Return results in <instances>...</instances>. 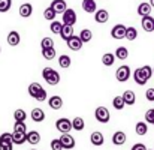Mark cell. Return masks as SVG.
Returning a JSON list of instances; mask_svg holds the SVG:
<instances>
[{
	"label": "cell",
	"instance_id": "484cf974",
	"mask_svg": "<svg viewBox=\"0 0 154 150\" xmlns=\"http://www.w3.org/2000/svg\"><path fill=\"white\" fill-rule=\"evenodd\" d=\"M41 90H42V86H41L39 83H32V84L29 86V95H30L32 98H36V95H38Z\"/></svg>",
	"mask_w": 154,
	"mask_h": 150
},
{
	"label": "cell",
	"instance_id": "5bb4252c",
	"mask_svg": "<svg viewBox=\"0 0 154 150\" xmlns=\"http://www.w3.org/2000/svg\"><path fill=\"white\" fill-rule=\"evenodd\" d=\"M90 141H91V144H93V146H96V147H99V146H102L103 143H105V138H103V134H102V132H99V131H96V132H93V134L90 135Z\"/></svg>",
	"mask_w": 154,
	"mask_h": 150
},
{
	"label": "cell",
	"instance_id": "d4e9b609",
	"mask_svg": "<svg viewBox=\"0 0 154 150\" xmlns=\"http://www.w3.org/2000/svg\"><path fill=\"white\" fill-rule=\"evenodd\" d=\"M12 143L14 144H24L26 143V132H14L12 134Z\"/></svg>",
	"mask_w": 154,
	"mask_h": 150
},
{
	"label": "cell",
	"instance_id": "30bf717a",
	"mask_svg": "<svg viewBox=\"0 0 154 150\" xmlns=\"http://www.w3.org/2000/svg\"><path fill=\"white\" fill-rule=\"evenodd\" d=\"M94 20H96V23H99V24L106 23V21L109 20V12H108L106 9H97V11L94 12Z\"/></svg>",
	"mask_w": 154,
	"mask_h": 150
},
{
	"label": "cell",
	"instance_id": "5b68a950",
	"mask_svg": "<svg viewBox=\"0 0 154 150\" xmlns=\"http://www.w3.org/2000/svg\"><path fill=\"white\" fill-rule=\"evenodd\" d=\"M63 24H66V26H73L75 23H76V12L73 11V9H66L63 14Z\"/></svg>",
	"mask_w": 154,
	"mask_h": 150
},
{
	"label": "cell",
	"instance_id": "7dc6e473",
	"mask_svg": "<svg viewBox=\"0 0 154 150\" xmlns=\"http://www.w3.org/2000/svg\"><path fill=\"white\" fill-rule=\"evenodd\" d=\"M130 150H147V147H145V144H144V143H138V144H135Z\"/></svg>",
	"mask_w": 154,
	"mask_h": 150
},
{
	"label": "cell",
	"instance_id": "1f68e13d",
	"mask_svg": "<svg viewBox=\"0 0 154 150\" xmlns=\"http://www.w3.org/2000/svg\"><path fill=\"white\" fill-rule=\"evenodd\" d=\"M138 38V30L135 27H127L126 29V39L127 41H135Z\"/></svg>",
	"mask_w": 154,
	"mask_h": 150
},
{
	"label": "cell",
	"instance_id": "83f0119b",
	"mask_svg": "<svg viewBox=\"0 0 154 150\" xmlns=\"http://www.w3.org/2000/svg\"><path fill=\"white\" fill-rule=\"evenodd\" d=\"M79 39L82 41V44H84V42H90V41L93 39V33H91V30H88V29L81 30V33H79Z\"/></svg>",
	"mask_w": 154,
	"mask_h": 150
},
{
	"label": "cell",
	"instance_id": "2e32d148",
	"mask_svg": "<svg viewBox=\"0 0 154 150\" xmlns=\"http://www.w3.org/2000/svg\"><path fill=\"white\" fill-rule=\"evenodd\" d=\"M82 9L87 14H94L97 11V5L94 0H82Z\"/></svg>",
	"mask_w": 154,
	"mask_h": 150
},
{
	"label": "cell",
	"instance_id": "4316f807",
	"mask_svg": "<svg viewBox=\"0 0 154 150\" xmlns=\"http://www.w3.org/2000/svg\"><path fill=\"white\" fill-rule=\"evenodd\" d=\"M115 57L120 59V60H126V59L129 57V50H127L126 47H118V48L115 50Z\"/></svg>",
	"mask_w": 154,
	"mask_h": 150
},
{
	"label": "cell",
	"instance_id": "681fc988",
	"mask_svg": "<svg viewBox=\"0 0 154 150\" xmlns=\"http://www.w3.org/2000/svg\"><path fill=\"white\" fill-rule=\"evenodd\" d=\"M148 3H150V6H151V8H154V0H150Z\"/></svg>",
	"mask_w": 154,
	"mask_h": 150
},
{
	"label": "cell",
	"instance_id": "d6a6232c",
	"mask_svg": "<svg viewBox=\"0 0 154 150\" xmlns=\"http://www.w3.org/2000/svg\"><path fill=\"white\" fill-rule=\"evenodd\" d=\"M14 119H15V122H26L27 114H26L24 110H15V113H14Z\"/></svg>",
	"mask_w": 154,
	"mask_h": 150
},
{
	"label": "cell",
	"instance_id": "c3c4849f",
	"mask_svg": "<svg viewBox=\"0 0 154 150\" xmlns=\"http://www.w3.org/2000/svg\"><path fill=\"white\" fill-rule=\"evenodd\" d=\"M0 150H12V144H2L0 143Z\"/></svg>",
	"mask_w": 154,
	"mask_h": 150
},
{
	"label": "cell",
	"instance_id": "60d3db41",
	"mask_svg": "<svg viewBox=\"0 0 154 150\" xmlns=\"http://www.w3.org/2000/svg\"><path fill=\"white\" fill-rule=\"evenodd\" d=\"M41 47H42V50L52 48V47H54V41H52L51 38H44V39L41 41Z\"/></svg>",
	"mask_w": 154,
	"mask_h": 150
},
{
	"label": "cell",
	"instance_id": "e0dca14e",
	"mask_svg": "<svg viewBox=\"0 0 154 150\" xmlns=\"http://www.w3.org/2000/svg\"><path fill=\"white\" fill-rule=\"evenodd\" d=\"M32 120L36 122V123L44 122V120H45V113H44V110H41V108H33V110H32Z\"/></svg>",
	"mask_w": 154,
	"mask_h": 150
},
{
	"label": "cell",
	"instance_id": "6da1fadb",
	"mask_svg": "<svg viewBox=\"0 0 154 150\" xmlns=\"http://www.w3.org/2000/svg\"><path fill=\"white\" fill-rule=\"evenodd\" d=\"M42 77H44V80H45L50 86H55V84L60 83V74H58L55 69L50 68V66L44 68V71H42Z\"/></svg>",
	"mask_w": 154,
	"mask_h": 150
},
{
	"label": "cell",
	"instance_id": "f907efd6",
	"mask_svg": "<svg viewBox=\"0 0 154 150\" xmlns=\"http://www.w3.org/2000/svg\"><path fill=\"white\" fill-rule=\"evenodd\" d=\"M153 75H154V68H153Z\"/></svg>",
	"mask_w": 154,
	"mask_h": 150
},
{
	"label": "cell",
	"instance_id": "8992f818",
	"mask_svg": "<svg viewBox=\"0 0 154 150\" xmlns=\"http://www.w3.org/2000/svg\"><path fill=\"white\" fill-rule=\"evenodd\" d=\"M126 26L124 24H115L114 27H112V30H111V36L114 38V39H124L126 38Z\"/></svg>",
	"mask_w": 154,
	"mask_h": 150
},
{
	"label": "cell",
	"instance_id": "ba28073f",
	"mask_svg": "<svg viewBox=\"0 0 154 150\" xmlns=\"http://www.w3.org/2000/svg\"><path fill=\"white\" fill-rule=\"evenodd\" d=\"M66 42H67V47H69L72 51H79L81 48H82V45H84V44H82V41L79 39V36H75V35H73V36H70Z\"/></svg>",
	"mask_w": 154,
	"mask_h": 150
},
{
	"label": "cell",
	"instance_id": "bcb514c9",
	"mask_svg": "<svg viewBox=\"0 0 154 150\" xmlns=\"http://www.w3.org/2000/svg\"><path fill=\"white\" fill-rule=\"evenodd\" d=\"M145 98L150 101V102H154V89H148L145 92Z\"/></svg>",
	"mask_w": 154,
	"mask_h": 150
},
{
	"label": "cell",
	"instance_id": "cb8c5ba5",
	"mask_svg": "<svg viewBox=\"0 0 154 150\" xmlns=\"http://www.w3.org/2000/svg\"><path fill=\"white\" fill-rule=\"evenodd\" d=\"M85 128V122H84V119L82 117H75L73 120H72V129H75V131H82Z\"/></svg>",
	"mask_w": 154,
	"mask_h": 150
},
{
	"label": "cell",
	"instance_id": "f5cc1de1",
	"mask_svg": "<svg viewBox=\"0 0 154 150\" xmlns=\"http://www.w3.org/2000/svg\"><path fill=\"white\" fill-rule=\"evenodd\" d=\"M33 150H35V149H33Z\"/></svg>",
	"mask_w": 154,
	"mask_h": 150
},
{
	"label": "cell",
	"instance_id": "11a10c76",
	"mask_svg": "<svg viewBox=\"0 0 154 150\" xmlns=\"http://www.w3.org/2000/svg\"><path fill=\"white\" fill-rule=\"evenodd\" d=\"M147 150H148V149H147Z\"/></svg>",
	"mask_w": 154,
	"mask_h": 150
},
{
	"label": "cell",
	"instance_id": "d590c367",
	"mask_svg": "<svg viewBox=\"0 0 154 150\" xmlns=\"http://www.w3.org/2000/svg\"><path fill=\"white\" fill-rule=\"evenodd\" d=\"M112 105H114L115 110H123V108L126 107V104H124V101H123L121 96H115V98L112 99Z\"/></svg>",
	"mask_w": 154,
	"mask_h": 150
},
{
	"label": "cell",
	"instance_id": "3957f363",
	"mask_svg": "<svg viewBox=\"0 0 154 150\" xmlns=\"http://www.w3.org/2000/svg\"><path fill=\"white\" fill-rule=\"evenodd\" d=\"M55 128L61 134H69V131H72V122L66 117H61L55 122Z\"/></svg>",
	"mask_w": 154,
	"mask_h": 150
},
{
	"label": "cell",
	"instance_id": "816d5d0a",
	"mask_svg": "<svg viewBox=\"0 0 154 150\" xmlns=\"http://www.w3.org/2000/svg\"><path fill=\"white\" fill-rule=\"evenodd\" d=\"M0 51H2V48H0Z\"/></svg>",
	"mask_w": 154,
	"mask_h": 150
},
{
	"label": "cell",
	"instance_id": "277c9868",
	"mask_svg": "<svg viewBox=\"0 0 154 150\" xmlns=\"http://www.w3.org/2000/svg\"><path fill=\"white\" fill-rule=\"evenodd\" d=\"M115 78H117V81H120V83H126V81L130 78V68H129L127 65L120 66V68L117 69V72H115Z\"/></svg>",
	"mask_w": 154,
	"mask_h": 150
},
{
	"label": "cell",
	"instance_id": "7bdbcfd3",
	"mask_svg": "<svg viewBox=\"0 0 154 150\" xmlns=\"http://www.w3.org/2000/svg\"><path fill=\"white\" fill-rule=\"evenodd\" d=\"M145 123H154V108L145 113Z\"/></svg>",
	"mask_w": 154,
	"mask_h": 150
},
{
	"label": "cell",
	"instance_id": "8fae6325",
	"mask_svg": "<svg viewBox=\"0 0 154 150\" xmlns=\"http://www.w3.org/2000/svg\"><path fill=\"white\" fill-rule=\"evenodd\" d=\"M51 8L55 14H63V12L67 9V5H66L64 0H52Z\"/></svg>",
	"mask_w": 154,
	"mask_h": 150
},
{
	"label": "cell",
	"instance_id": "ab89813d",
	"mask_svg": "<svg viewBox=\"0 0 154 150\" xmlns=\"http://www.w3.org/2000/svg\"><path fill=\"white\" fill-rule=\"evenodd\" d=\"M14 132H27V126L24 122H15L14 125Z\"/></svg>",
	"mask_w": 154,
	"mask_h": 150
},
{
	"label": "cell",
	"instance_id": "44dd1931",
	"mask_svg": "<svg viewBox=\"0 0 154 150\" xmlns=\"http://www.w3.org/2000/svg\"><path fill=\"white\" fill-rule=\"evenodd\" d=\"M133 78H135V83L136 84H139V86H145L147 84V78L144 77V74H142V71H141V68H138L135 72H133Z\"/></svg>",
	"mask_w": 154,
	"mask_h": 150
},
{
	"label": "cell",
	"instance_id": "b9f144b4",
	"mask_svg": "<svg viewBox=\"0 0 154 150\" xmlns=\"http://www.w3.org/2000/svg\"><path fill=\"white\" fill-rule=\"evenodd\" d=\"M141 71H142V74H144V77H145L147 80H150V78H151V75H153V69H151V66L145 65V66H142V68H141Z\"/></svg>",
	"mask_w": 154,
	"mask_h": 150
},
{
	"label": "cell",
	"instance_id": "7402d4cb",
	"mask_svg": "<svg viewBox=\"0 0 154 150\" xmlns=\"http://www.w3.org/2000/svg\"><path fill=\"white\" fill-rule=\"evenodd\" d=\"M48 105L51 107L52 110H60V108L63 107V99H61L60 96L54 95V96H51V98L48 99Z\"/></svg>",
	"mask_w": 154,
	"mask_h": 150
},
{
	"label": "cell",
	"instance_id": "8d00e7d4",
	"mask_svg": "<svg viewBox=\"0 0 154 150\" xmlns=\"http://www.w3.org/2000/svg\"><path fill=\"white\" fill-rule=\"evenodd\" d=\"M55 15H57V14L52 11L51 6H48V8L44 11V18L48 20V21H54V20H55Z\"/></svg>",
	"mask_w": 154,
	"mask_h": 150
},
{
	"label": "cell",
	"instance_id": "9c48e42d",
	"mask_svg": "<svg viewBox=\"0 0 154 150\" xmlns=\"http://www.w3.org/2000/svg\"><path fill=\"white\" fill-rule=\"evenodd\" d=\"M26 143H30V144H39V143H41V134H39L38 131L26 132Z\"/></svg>",
	"mask_w": 154,
	"mask_h": 150
},
{
	"label": "cell",
	"instance_id": "d6986e66",
	"mask_svg": "<svg viewBox=\"0 0 154 150\" xmlns=\"http://www.w3.org/2000/svg\"><path fill=\"white\" fill-rule=\"evenodd\" d=\"M32 12H33V6H32L30 3H24V5L20 6V15H21L23 18L32 17Z\"/></svg>",
	"mask_w": 154,
	"mask_h": 150
},
{
	"label": "cell",
	"instance_id": "7a4b0ae2",
	"mask_svg": "<svg viewBox=\"0 0 154 150\" xmlns=\"http://www.w3.org/2000/svg\"><path fill=\"white\" fill-rule=\"evenodd\" d=\"M94 117L99 123H108L109 119H111V114H109V110L106 107H97L96 111H94Z\"/></svg>",
	"mask_w": 154,
	"mask_h": 150
},
{
	"label": "cell",
	"instance_id": "e575fe53",
	"mask_svg": "<svg viewBox=\"0 0 154 150\" xmlns=\"http://www.w3.org/2000/svg\"><path fill=\"white\" fill-rule=\"evenodd\" d=\"M61 27H63V23H60V21H51L50 30H51L52 33H55V35H60V32H61Z\"/></svg>",
	"mask_w": 154,
	"mask_h": 150
},
{
	"label": "cell",
	"instance_id": "ac0fdd59",
	"mask_svg": "<svg viewBox=\"0 0 154 150\" xmlns=\"http://www.w3.org/2000/svg\"><path fill=\"white\" fill-rule=\"evenodd\" d=\"M121 98H123L126 105H133V104L136 102V95H135V92H132V90H126V92L121 95Z\"/></svg>",
	"mask_w": 154,
	"mask_h": 150
},
{
	"label": "cell",
	"instance_id": "f1b7e54d",
	"mask_svg": "<svg viewBox=\"0 0 154 150\" xmlns=\"http://www.w3.org/2000/svg\"><path fill=\"white\" fill-rule=\"evenodd\" d=\"M135 131H136L138 135H145L148 132V126H147L145 122H138L136 126H135Z\"/></svg>",
	"mask_w": 154,
	"mask_h": 150
},
{
	"label": "cell",
	"instance_id": "74e56055",
	"mask_svg": "<svg viewBox=\"0 0 154 150\" xmlns=\"http://www.w3.org/2000/svg\"><path fill=\"white\" fill-rule=\"evenodd\" d=\"M0 143H2V144H12V146H14V143H12V134L3 132V134L0 135Z\"/></svg>",
	"mask_w": 154,
	"mask_h": 150
},
{
	"label": "cell",
	"instance_id": "f546056e",
	"mask_svg": "<svg viewBox=\"0 0 154 150\" xmlns=\"http://www.w3.org/2000/svg\"><path fill=\"white\" fill-rule=\"evenodd\" d=\"M114 62H115V56L112 53H106V54L102 56V63L105 66H112Z\"/></svg>",
	"mask_w": 154,
	"mask_h": 150
},
{
	"label": "cell",
	"instance_id": "4fadbf2b",
	"mask_svg": "<svg viewBox=\"0 0 154 150\" xmlns=\"http://www.w3.org/2000/svg\"><path fill=\"white\" fill-rule=\"evenodd\" d=\"M20 41H21V38H20V33L17 30H11L8 33V44L11 47H17L20 44Z\"/></svg>",
	"mask_w": 154,
	"mask_h": 150
},
{
	"label": "cell",
	"instance_id": "db71d44e",
	"mask_svg": "<svg viewBox=\"0 0 154 150\" xmlns=\"http://www.w3.org/2000/svg\"><path fill=\"white\" fill-rule=\"evenodd\" d=\"M153 125H154V123H153Z\"/></svg>",
	"mask_w": 154,
	"mask_h": 150
},
{
	"label": "cell",
	"instance_id": "52a82bcc",
	"mask_svg": "<svg viewBox=\"0 0 154 150\" xmlns=\"http://www.w3.org/2000/svg\"><path fill=\"white\" fill-rule=\"evenodd\" d=\"M58 140H60V143H61V146H63V150L73 149L75 144H76V143H75V138H73L70 134H61V137H60Z\"/></svg>",
	"mask_w": 154,
	"mask_h": 150
},
{
	"label": "cell",
	"instance_id": "4dcf8cb0",
	"mask_svg": "<svg viewBox=\"0 0 154 150\" xmlns=\"http://www.w3.org/2000/svg\"><path fill=\"white\" fill-rule=\"evenodd\" d=\"M70 63H72V60H70V57H69L67 54H63V56L58 57V65H60L61 68L67 69V68L70 66Z\"/></svg>",
	"mask_w": 154,
	"mask_h": 150
},
{
	"label": "cell",
	"instance_id": "603a6c76",
	"mask_svg": "<svg viewBox=\"0 0 154 150\" xmlns=\"http://www.w3.org/2000/svg\"><path fill=\"white\" fill-rule=\"evenodd\" d=\"M138 14L141 17H145V15H150L151 14V6L148 2H142L139 6H138Z\"/></svg>",
	"mask_w": 154,
	"mask_h": 150
},
{
	"label": "cell",
	"instance_id": "9a60e30c",
	"mask_svg": "<svg viewBox=\"0 0 154 150\" xmlns=\"http://www.w3.org/2000/svg\"><path fill=\"white\" fill-rule=\"evenodd\" d=\"M126 140H127V137H126V134H124L123 131H117V132L112 135V143H114L115 146H123V144L126 143Z\"/></svg>",
	"mask_w": 154,
	"mask_h": 150
},
{
	"label": "cell",
	"instance_id": "f6af8a7d",
	"mask_svg": "<svg viewBox=\"0 0 154 150\" xmlns=\"http://www.w3.org/2000/svg\"><path fill=\"white\" fill-rule=\"evenodd\" d=\"M35 99L38 101V102H44V101L47 99V90H44V89H42V90L36 95V98H35Z\"/></svg>",
	"mask_w": 154,
	"mask_h": 150
},
{
	"label": "cell",
	"instance_id": "f35d334b",
	"mask_svg": "<svg viewBox=\"0 0 154 150\" xmlns=\"http://www.w3.org/2000/svg\"><path fill=\"white\" fill-rule=\"evenodd\" d=\"M11 6H12V0H0V12L2 14L8 12L11 9Z\"/></svg>",
	"mask_w": 154,
	"mask_h": 150
},
{
	"label": "cell",
	"instance_id": "836d02e7",
	"mask_svg": "<svg viewBox=\"0 0 154 150\" xmlns=\"http://www.w3.org/2000/svg\"><path fill=\"white\" fill-rule=\"evenodd\" d=\"M42 56H44L45 60H52V59L55 57V48L52 47V48H45V50H42Z\"/></svg>",
	"mask_w": 154,
	"mask_h": 150
},
{
	"label": "cell",
	"instance_id": "ffe728a7",
	"mask_svg": "<svg viewBox=\"0 0 154 150\" xmlns=\"http://www.w3.org/2000/svg\"><path fill=\"white\" fill-rule=\"evenodd\" d=\"M60 36H61L63 41H67L70 36H73V26H66V24H63L61 32H60Z\"/></svg>",
	"mask_w": 154,
	"mask_h": 150
},
{
	"label": "cell",
	"instance_id": "7c38bea8",
	"mask_svg": "<svg viewBox=\"0 0 154 150\" xmlns=\"http://www.w3.org/2000/svg\"><path fill=\"white\" fill-rule=\"evenodd\" d=\"M142 29L145 32H154V18L151 15H145L142 17Z\"/></svg>",
	"mask_w": 154,
	"mask_h": 150
},
{
	"label": "cell",
	"instance_id": "ee69618b",
	"mask_svg": "<svg viewBox=\"0 0 154 150\" xmlns=\"http://www.w3.org/2000/svg\"><path fill=\"white\" fill-rule=\"evenodd\" d=\"M51 150H63V146H61L58 138H54L51 141Z\"/></svg>",
	"mask_w": 154,
	"mask_h": 150
}]
</instances>
